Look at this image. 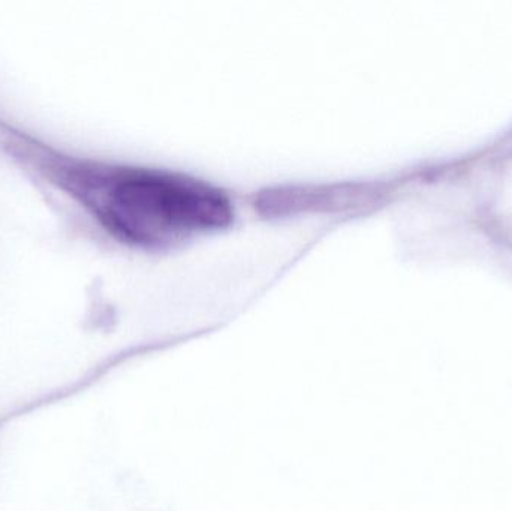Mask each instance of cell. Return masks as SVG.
<instances>
[{
  "label": "cell",
  "instance_id": "obj_1",
  "mask_svg": "<svg viewBox=\"0 0 512 511\" xmlns=\"http://www.w3.org/2000/svg\"><path fill=\"white\" fill-rule=\"evenodd\" d=\"M12 146L99 227L134 248H171L233 222L230 197L186 174L66 155L21 135Z\"/></svg>",
  "mask_w": 512,
  "mask_h": 511
}]
</instances>
